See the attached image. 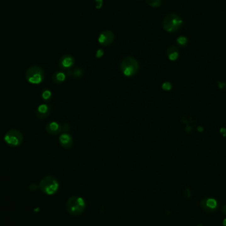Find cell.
Instances as JSON below:
<instances>
[{"mask_svg":"<svg viewBox=\"0 0 226 226\" xmlns=\"http://www.w3.org/2000/svg\"><path fill=\"white\" fill-rule=\"evenodd\" d=\"M85 202L84 199L78 196L70 197L66 202V210L69 214L74 216L81 215L85 209Z\"/></svg>","mask_w":226,"mask_h":226,"instance_id":"cell-1","label":"cell"},{"mask_svg":"<svg viewBox=\"0 0 226 226\" xmlns=\"http://www.w3.org/2000/svg\"><path fill=\"white\" fill-rule=\"evenodd\" d=\"M120 69L126 77H132L139 70V63L134 58L126 57L120 63Z\"/></svg>","mask_w":226,"mask_h":226,"instance_id":"cell-2","label":"cell"},{"mask_svg":"<svg viewBox=\"0 0 226 226\" xmlns=\"http://www.w3.org/2000/svg\"><path fill=\"white\" fill-rule=\"evenodd\" d=\"M40 189L48 195H52L59 189V183L58 180L53 176L44 177L40 182Z\"/></svg>","mask_w":226,"mask_h":226,"instance_id":"cell-3","label":"cell"},{"mask_svg":"<svg viewBox=\"0 0 226 226\" xmlns=\"http://www.w3.org/2000/svg\"><path fill=\"white\" fill-rule=\"evenodd\" d=\"M25 78L30 83L40 84L44 78L43 69L38 66H33L29 68L25 73Z\"/></svg>","mask_w":226,"mask_h":226,"instance_id":"cell-4","label":"cell"},{"mask_svg":"<svg viewBox=\"0 0 226 226\" xmlns=\"http://www.w3.org/2000/svg\"><path fill=\"white\" fill-rule=\"evenodd\" d=\"M5 143L11 147H18L20 146L23 141V136L22 133L16 129H11L5 134L4 136Z\"/></svg>","mask_w":226,"mask_h":226,"instance_id":"cell-5","label":"cell"},{"mask_svg":"<svg viewBox=\"0 0 226 226\" xmlns=\"http://www.w3.org/2000/svg\"><path fill=\"white\" fill-rule=\"evenodd\" d=\"M183 21L177 15H169L167 16L163 23V28L168 32L177 30L182 25Z\"/></svg>","mask_w":226,"mask_h":226,"instance_id":"cell-6","label":"cell"},{"mask_svg":"<svg viewBox=\"0 0 226 226\" xmlns=\"http://www.w3.org/2000/svg\"><path fill=\"white\" fill-rule=\"evenodd\" d=\"M200 206L206 212H215L219 209V204L216 199L204 198L200 202Z\"/></svg>","mask_w":226,"mask_h":226,"instance_id":"cell-7","label":"cell"},{"mask_svg":"<svg viewBox=\"0 0 226 226\" xmlns=\"http://www.w3.org/2000/svg\"><path fill=\"white\" fill-rule=\"evenodd\" d=\"M74 64L75 58L69 54L63 56L59 61V66L62 70H69Z\"/></svg>","mask_w":226,"mask_h":226,"instance_id":"cell-8","label":"cell"},{"mask_svg":"<svg viewBox=\"0 0 226 226\" xmlns=\"http://www.w3.org/2000/svg\"><path fill=\"white\" fill-rule=\"evenodd\" d=\"M98 41L102 46H108L114 41V34L111 30L103 31L99 35Z\"/></svg>","mask_w":226,"mask_h":226,"instance_id":"cell-9","label":"cell"},{"mask_svg":"<svg viewBox=\"0 0 226 226\" xmlns=\"http://www.w3.org/2000/svg\"><path fill=\"white\" fill-rule=\"evenodd\" d=\"M59 143L64 149H69L73 146V138L72 135L68 133H63L59 137Z\"/></svg>","mask_w":226,"mask_h":226,"instance_id":"cell-10","label":"cell"},{"mask_svg":"<svg viewBox=\"0 0 226 226\" xmlns=\"http://www.w3.org/2000/svg\"><path fill=\"white\" fill-rule=\"evenodd\" d=\"M45 129L48 134L50 135H57L62 132V125L56 122H50L45 126Z\"/></svg>","mask_w":226,"mask_h":226,"instance_id":"cell-11","label":"cell"},{"mask_svg":"<svg viewBox=\"0 0 226 226\" xmlns=\"http://www.w3.org/2000/svg\"><path fill=\"white\" fill-rule=\"evenodd\" d=\"M50 113V108L47 104H42L38 107L36 111V117L40 119H46Z\"/></svg>","mask_w":226,"mask_h":226,"instance_id":"cell-12","label":"cell"},{"mask_svg":"<svg viewBox=\"0 0 226 226\" xmlns=\"http://www.w3.org/2000/svg\"><path fill=\"white\" fill-rule=\"evenodd\" d=\"M66 79V74L61 72V71H58L54 73V74L52 76V80L53 82L57 84H60L63 83Z\"/></svg>","mask_w":226,"mask_h":226,"instance_id":"cell-13","label":"cell"},{"mask_svg":"<svg viewBox=\"0 0 226 226\" xmlns=\"http://www.w3.org/2000/svg\"><path fill=\"white\" fill-rule=\"evenodd\" d=\"M167 55L170 60H176L179 57L178 48L175 46L170 47L167 50Z\"/></svg>","mask_w":226,"mask_h":226,"instance_id":"cell-14","label":"cell"},{"mask_svg":"<svg viewBox=\"0 0 226 226\" xmlns=\"http://www.w3.org/2000/svg\"><path fill=\"white\" fill-rule=\"evenodd\" d=\"M83 74V70L80 68H76L74 70H73L72 72H71V70H68V76L72 75L75 78H80V77H82Z\"/></svg>","mask_w":226,"mask_h":226,"instance_id":"cell-15","label":"cell"},{"mask_svg":"<svg viewBox=\"0 0 226 226\" xmlns=\"http://www.w3.org/2000/svg\"><path fill=\"white\" fill-rule=\"evenodd\" d=\"M41 96L44 101H48L52 98V93L48 89H44L41 93Z\"/></svg>","mask_w":226,"mask_h":226,"instance_id":"cell-16","label":"cell"},{"mask_svg":"<svg viewBox=\"0 0 226 226\" xmlns=\"http://www.w3.org/2000/svg\"><path fill=\"white\" fill-rule=\"evenodd\" d=\"M147 3L152 7H158L161 4V0H147Z\"/></svg>","mask_w":226,"mask_h":226,"instance_id":"cell-17","label":"cell"},{"mask_svg":"<svg viewBox=\"0 0 226 226\" xmlns=\"http://www.w3.org/2000/svg\"><path fill=\"white\" fill-rule=\"evenodd\" d=\"M172 88L171 84L169 82H165L162 85V89L165 91H169V90Z\"/></svg>","mask_w":226,"mask_h":226,"instance_id":"cell-18","label":"cell"},{"mask_svg":"<svg viewBox=\"0 0 226 226\" xmlns=\"http://www.w3.org/2000/svg\"><path fill=\"white\" fill-rule=\"evenodd\" d=\"M186 42H187L186 38L185 37H184V36H180V37L178 38V39H177L178 44H179L180 45H181V46L185 45Z\"/></svg>","mask_w":226,"mask_h":226,"instance_id":"cell-19","label":"cell"},{"mask_svg":"<svg viewBox=\"0 0 226 226\" xmlns=\"http://www.w3.org/2000/svg\"><path fill=\"white\" fill-rule=\"evenodd\" d=\"M62 132L66 133L67 132H68L69 130L70 126L69 124L66 123V124H64L63 126H62Z\"/></svg>","mask_w":226,"mask_h":226,"instance_id":"cell-20","label":"cell"},{"mask_svg":"<svg viewBox=\"0 0 226 226\" xmlns=\"http://www.w3.org/2000/svg\"><path fill=\"white\" fill-rule=\"evenodd\" d=\"M103 55V51L101 50V49H99L97 50V52H96V58H101V56H102Z\"/></svg>","mask_w":226,"mask_h":226,"instance_id":"cell-21","label":"cell"},{"mask_svg":"<svg viewBox=\"0 0 226 226\" xmlns=\"http://www.w3.org/2000/svg\"><path fill=\"white\" fill-rule=\"evenodd\" d=\"M96 8H100L101 7V5L102 4V0H96Z\"/></svg>","mask_w":226,"mask_h":226,"instance_id":"cell-22","label":"cell"},{"mask_svg":"<svg viewBox=\"0 0 226 226\" xmlns=\"http://www.w3.org/2000/svg\"><path fill=\"white\" fill-rule=\"evenodd\" d=\"M29 188H30V190H35L37 189V186L35 184H32L30 185Z\"/></svg>","mask_w":226,"mask_h":226,"instance_id":"cell-23","label":"cell"},{"mask_svg":"<svg viewBox=\"0 0 226 226\" xmlns=\"http://www.w3.org/2000/svg\"><path fill=\"white\" fill-rule=\"evenodd\" d=\"M222 212L223 213V214L226 216V204L223 206V207L222 208Z\"/></svg>","mask_w":226,"mask_h":226,"instance_id":"cell-24","label":"cell"},{"mask_svg":"<svg viewBox=\"0 0 226 226\" xmlns=\"http://www.w3.org/2000/svg\"><path fill=\"white\" fill-rule=\"evenodd\" d=\"M222 225H223V226H226V218L223 219V223H222Z\"/></svg>","mask_w":226,"mask_h":226,"instance_id":"cell-25","label":"cell"}]
</instances>
